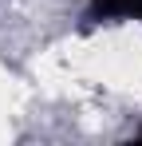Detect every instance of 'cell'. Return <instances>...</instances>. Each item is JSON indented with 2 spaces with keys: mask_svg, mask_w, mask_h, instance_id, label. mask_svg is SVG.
I'll return each mask as SVG.
<instances>
[{
  "mask_svg": "<svg viewBox=\"0 0 142 146\" xmlns=\"http://www.w3.org/2000/svg\"><path fill=\"white\" fill-rule=\"evenodd\" d=\"M83 20L91 28H99V24H130V20L142 24V0H91L87 12H83Z\"/></svg>",
  "mask_w": 142,
  "mask_h": 146,
  "instance_id": "obj_1",
  "label": "cell"
}]
</instances>
